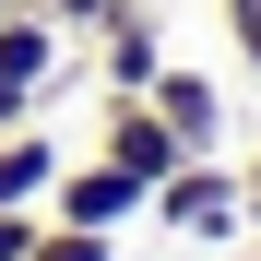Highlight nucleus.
Here are the masks:
<instances>
[{"instance_id": "nucleus-1", "label": "nucleus", "mask_w": 261, "mask_h": 261, "mask_svg": "<svg viewBox=\"0 0 261 261\" xmlns=\"http://www.w3.org/2000/svg\"><path fill=\"white\" fill-rule=\"evenodd\" d=\"M154 226H178V238H238V214H249V190H238V166H214V154H190L178 178H154Z\"/></svg>"}, {"instance_id": "nucleus-2", "label": "nucleus", "mask_w": 261, "mask_h": 261, "mask_svg": "<svg viewBox=\"0 0 261 261\" xmlns=\"http://www.w3.org/2000/svg\"><path fill=\"white\" fill-rule=\"evenodd\" d=\"M95 154H107V166H130L143 190L190 166V143H178V130L154 119V95H107V130H95Z\"/></svg>"}, {"instance_id": "nucleus-3", "label": "nucleus", "mask_w": 261, "mask_h": 261, "mask_svg": "<svg viewBox=\"0 0 261 261\" xmlns=\"http://www.w3.org/2000/svg\"><path fill=\"white\" fill-rule=\"evenodd\" d=\"M143 202H154V190L130 178V166H107V154H95V166H60V178H48V214H60V226H107V238H119Z\"/></svg>"}, {"instance_id": "nucleus-4", "label": "nucleus", "mask_w": 261, "mask_h": 261, "mask_svg": "<svg viewBox=\"0 0 261 261\" xmlns=\"http://www.w3.org/2000/svg\"><path fill=\"white\" fill-rule=\"evenodd\" d=\"M95 36H107V95H143V83L166 71V24H154V0H107Z\"/></svg>"}, {"instance_id": "nucleus-5", "label": "nucleus", "mask_w": 261, "mask_h": 261, "mask_svg": "<svg viewBox=\"0 0 261 261\" xmlns=\"http://www.w3.org/2000/svg\"><path fill=\"white\" fill-rule=\"evenodd\" d=\"M143 95H154V119L178 130L190 154H214V143H226V95H214V71H178V60H166V71L143 83Z\"/></svg>"}, {"instance_id": "nucleus-6", "label": "nucleus", "mask_w": 261, "mask_h": 261, "mask_svg": "<svg viewBox=\"0 0 261 261\" xmlns=\"http://www.w3.org/2000/svg\"><path fill=\"white\" fill-rule=\"evenodd\" d=\"M60 48H71V36H60L48 12H36V0H12V12H0V83L48 95V83H60Z\"/></svg>"}, {"instance_id": "nucleus-7", "label": "nucleus", "mask_w": 261, "mask_h": 261, "mask_svg": "<svg viewBox=\"0 0 261 261\" xmlns=\"http://www.w3.org/2000/svg\"><path fill=\"white\" fill-rule=\"evenodd\" d=\"M60 166H71V154H60L36 119H24V130H0V202H36V214H48V178H60Z\"/></svg>"}, {"instance_id": "nucleus-8", "label": "nucleus", "mask_w": 261, "mask_h": 261, "mask_svg": "<svg viewBox=\"0 0 261 261\" xmlns=\"http://www.w3.org/2000/svg\"><path fill=\"white\" fill-rule=\"evenodd\" d=\"M24 261H119V238H107V226H60V214H48Z\"/></svg>"}, {"instance_id": "nucleus-9", "label": "nucleus", "mask_w": 261, "mask_h": 261, "mask_svg": "<svg viewBox=\"0 0 261 261\" xmlns=\"http://www.w3.org/2000/svg\"><path fill=\"white\" fill-rule=\"evenodd\" d=\"M226 12V36H238V71H261V0H214Z\"/></svg>"}, {"instance_id": "nucleus-10", "label": "nucleus", "mask_w": 261, "mask_h": 261, "mask_svg": "<svg viewBox=\"0 0 261 261\" xmlns=\"http://www.w3.org/2000/svg\"><path fill=\"white\" fill-rule=\"evenodd\" d=\"M36 226H48L36 202H0V261H24V249H36Z\"/></svg>"}, {"instance_id": "nucleus-11", "label": "nucleus", "mask_w": 261, "mask_h": 261, "mask_svg": "<svg viewBox=\"0 0 261 261\" xmlns=\"http://www.w3.org/2000/svg\"><path fill=\"white\" fill-rule=\"evenodd\" d=\"M36 12H48L60 36H95V12H107V0H36Z\"/></svg>"}, {"instance_id": "nucleus-12", "label": "nucleus", "mask_w": 261, "mask_h": 261, "mask_svg": "<svg viewBox=\"0 0 261 261\" xmlns=\"http://www.w3.org/2000/svg\"><path fill=\"white\" fill-rule=\"evenodd\" d=\"M36 119V95H24V83H0V130H24Z\"/></svg>"}, {"instance_id": "nucleus-13", "label": "nucleus", "mask_w": 261, "mask_h": 261, "mask_svg": "<svg viewBox=\"0 0 261 261\" xmlns=\"http://www.w3.org/2000/svg\"><path fill=\"white\" fill-rule=\"evenodd\" d=\"M238 190H249V214H261V154H249V166H238Z\"/></svg>"}, {"instance_id": "nucleus-14", "label": "nucleus", "mask_w": 261, "mask_h": 261, "mask_svg": "<svg viewBox=\"0 0 261 261\" xmlns=\"http://www.w3.org/2000/svg\"><path fill=\"white\" fill-rule=\"evenodd\" d=\"M0 12H12V0H0Z\"/></svg>"}]
</instances>
